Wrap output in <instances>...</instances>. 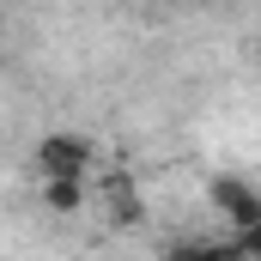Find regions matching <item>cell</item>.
<instances>
[{
	"label": "cell",
	"instance_id": "cell-1",
	"mask_svg": "<svg viewBox=\"0 0 261 261\" xmlns=\"http://www.w3.org/2000/svg\"><path fill=\"white\" fill-rule=\"evenodd\" d=\"M91 158H97V146H91L85 134H43V140H37L43 182H49V176H85V170H91Z\"/></svg>",
	"mask_w": 261,
	"mask_h": 261
},
{
	"label": "cell",
	"instance_id": "cell-2",
	"mask_svg": "<svg viewBox=\"0 0 261 261\" xmlns=\"http://www.w3.org/2000/svg\"><path fill=\"white\" fill-rule=\"evenodd\" d=\"M206 195H213V206L231 219V231H237V237H243L249 225H261V195L243 182V176H213V189H206Z\"/></svg>",
	"mask_w": 261,
	"mask_h": 261
},
{
	"label": "cell",
	"instance_id": "cell-3",
	"mask_svg": "<svg viewBox=\"0 0 261 261\" xmlns=\"http://www.w3.org/2000/svg\"><path fill=\"white\" fill-rule=\"evenodd\" d=\"M103 213H110L116 231H140V225H146V200H140L128 170H110V176H103Z\"/></svg>",
	"mask_w": 261,
	"mask_h": 261
},
{
	"label": "cell",
	"instance_id": "cell-4",
	"mask_svg": "<svg viewBox=\"0 0 261 261\" xmlns=\"http://www.w3.org/2000/svg\"><path fill=\"white\" fill-rule=\"evenodd\" d=\"M164 261H243L237 243H200V237H182V243H164Z\"/></svg>",
	"mask_w": 261,
	"mask_h": 261
},
{
	"label": "cell",
	"instance_id": "cell-5",
	"mask_svg": "<svg viewBox=\"0 0 261 261\" xmlns=\"http://www.w3.org/2000/svg\"><path fill=\"white\" fill-rule=\"evenodd\" d=\"M43 206L49 213H79L85 206V176H49L43 182Z\"/></svg>",
	"mask_w": 261,
	"mask_h": 261
},
{
	"label": "cell",
	"instance_id": "cell-6",
	"mask_svg": "<svg viewBox=\"0 0 261 261\" xmlns=\"http://www.w3.org/2000/svg\"><path fill=\"white\" fill-rule=\"evenodd\" d=\"M231 243H237V255H243V261H261V225H249V231L231 237Z\"/></svg>",
	"mask_w": 261,
	"mask_h": 261
},
{
	"label": "cell",
	"instance_id": "cell-7",
	"mask_svg": "<svg viewBox=\"0 0 261 261\" xmlns=\"http://www.w3.org/2000/svg\"><path fill=\"white\" fill-rule=\"evenodd\" d=\"M255 55H261V43H255Z\"/></svg>",
	"mask_w": 261,
	"mask_h": 261
}]
</instances>
